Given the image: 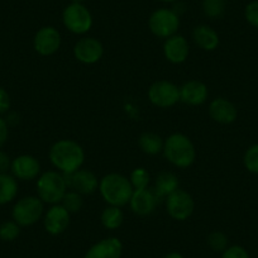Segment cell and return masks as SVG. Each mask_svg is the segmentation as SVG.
Returning <instances> with one entry per match:
<instances>
[{
  "label": "cell",
  "instance_id": "6da1fadb",
  "mask_svg": "<svg viewBox=\"0 0 258 258\" xmlns=\"http://www.w3.org/2000/svg\"><path fill=\"white\" fill-rule=\"evenodd\" d=\"M49 162L58 172L71 175L80 170L85 162V151L83 146L74 140H58L48 151Z\"/></svg>",
  "mask_w": 258,
  "mask_h": 258
},
{
  "label": "cell",
  "instance_id": "7a4b0ae2",
  "mask_svg": "<svg viewBox=\"0 0 258 258\" xmlns=\"http://www.w3.org/2000/svg\"><path fill=\"white\" fill-rule=\"evenodd\" d=\"M98 191L108 205L123 208L129 204L135 188L129 177L118 172H110L100 178Z\"/></svg>",
  "mask_w": 258,
  "mask_h": 258
},
{
  "label": "cell",
  "instance_id": "3957f363",
  "mask_svg": "<svg viewBox=\"0 0 258 258\" xmlns=\"http://www.w3.org/2000/svg\"><path fill=\"white\" fill-rule=\"evenodd\" d=\"M163 156L177 168H187L197 160V148L190 137L183 133H172L165 138Z\"/></svg>",
  "mask_w": 258,
  "mask_h": 258
},
{
  "label": "cell",
  "instance_id": "277c9868",
  "mask_svg": "<svg viewBox=\"0 0 258 258\" xmlns=\"http://www.w3.org/2000/svg\"><path fill=\"white\" fill-rule=\"evenodd\" d=\"M37 197L48 205L59 204L64 194L69 190L68 180L63 173L57 170H48L42 172L37 178Z\"/></svg>",
  "mask_w": 258,
  "mask_h": 258
},
{
  "label": "cell",
  "instance_id": "5b68a950",
  "mask_svg": "<svg viewBox=\"0 0 258 258\" xmlns=\"http://www.w3.org/2000/svg\"><path fill=\"white\" fill-rule=\"evenodd\" d=\"M62 23L73 34L85 36L93 28L94 18L85 4L70 3L62 12Z\"/></svg>",
  "mask_w": 258,
  "mask_h": 258
},
{
  "label": "cell",
  "instance_id": "8992f818",
  "mask_svg": "<svg viewBox=\"0 0 258 258\" xmlns=\"http://www.w3.org/2000/svg\"><path fill=\"white\" fill-rule=\"evenodd\" d=\"M44 203L37 195L23 197L16 202L12 218L19 227H32L43 218Z\"/></svg>",
  "mask_w": 258,
  "mask_h": 258
},
{
  "label": "cell",
  "instance_id": "52a82bcc",
  "mask_svg": "<svg viewBox=\"0 0 258 258\" xmlns=\"http://www.w3.org/2000/svg\"><path fill=\"white\" fill-rule=\"evenodd\" d=\"M181 17L172 8H158L148 18V28L157 38L167 39L177 34Z\"/></svg>",
  "mask_w": 258,
  "mask_h": 258
},
{
  "label": "cell",
  "instance_id": "ba28073f",
  "mask_svg": "<svg viewBox=\"0 0 258 258\" xmlns=\"http://www.w3.org/2000/svg\"><path fill=\"white\" fill-rule=\"evenodd\" d=\"M147 98L160 109L172 108L180 101V86L168 80L155 81L148 89Z\"/></svg>",
  "mask_w": 258,
  "mask_h": 258
},
{
  "label": "cell",
  "instance_id": "9c48e42d",
  "mask_svg": "<svg viewBox=\"0 0 258 258\" xmlns=\"http://www.w3.org/2000/svg\"><path fill=\"white\" fill-rule=\"evenodd\" d=\"M165 207L167 214L173 220L183 222L192 215L195 210V200L190 192L180 187L166 198Z\"/></svg>",
  "mask_w": 258,
  "mask_h": 258
},
{
  "label": "cell",
  "instance_id": "30bf717a",
  "mask_svg": "<svg viewBox=\"0 0 258 258\" xmlns=\"http://www.w3.org/2000/svg\"><path fill=\"white\" fill-rule=\"evenodd\" d=\"M62 37L58 29L53 26L41 27L33 37V48L38 54L44 57L57 53L61 48Z\"/></svg>",
  "mask_w": 258,
  "mask_h": 258
},
{
  "label": "cell",
  "instance_id": "8fae6325",
  "mask_svg": "<svg viewBox=\"0 0 258 258\" xmlns=\"http://www.w3.org/2000/svg\"><path fill=\"white\" fill-rule=\"evenodd\" d=\"M74 56L84 64L98 63L104 56V46L95 37L84 36L76 41Z\"/></svg>",
  "mask_w": 258,
  "mask_h": 258
},
{
  "label": "cell",
  "instance_id": "7c38bea8",
  "mask_svg": "<svg viewBox=\"0 0 258 258\" xmlns=\"http://www.w3.org/2000/svg\"><path fill=\"white\" fill-rule=\"evenodd\" d=\"M70 222L71 214L61 204L49 205L48 210H44L43 227L48 234H62L68 230Z\"/></svg>",
  "mask_w": 258,
  "mask_h": 258
},
{
  "label": "cell",
  "instance_id": "4fadbf2b",
  "mask_svg": "<svg viewBox=\"0 0 258 258\" xmlns=\"http://www.w3.org/2000/svg\"><path fill=\"white\" fill-rule=\"evenodd\" d=\"M68 180V186L70 190L76 191L81 194L83 197L85 195H93L99 190V182L100 180L93 171L88 168H83L75 171L71 175H64Z\"/></svg>",
  "mask_w": 258,
  "mask_h": 258
},
{
  "label": "cell",
  "instance_id": "5bb4252c",
  "mask_svg": "<svg viewBox=\"0 0 258 258\" xmlns=\"http://www.w3.org/2000/svg\"><path fill=\"white\" fill-rule=\"evenodd\" d=\"M160 200L152 187L141 188V190L133 191L128 205L131 210L138 217H148L155 213Z\"/></svg>",
  "mask_w": 258,
  "mask_h": 258
},
{
  "label": "cell",
  "instance_id": "9a60e30c",
  "mask_svg": "<svg viewBox=\"0 0 258 258\" xmlns=\"http://www.w3.org/2000/svg\"><path fill=\"white\" fill-rule=\"evenodd\" d=\"M11 172L17 180L32 181L42 173L41 162L32 155L17 156L12 161Z\"/></svg>",
  "mask_w": 258,
  "mask_h": 258
},
{
  "label": "cell",
  "instance_id": "2e32d148",
  "mask_svg": "<svg viewBox=\"0 0 258 258\" xmlns=\"http://www.w3.org/2000/svg\"><path fill=\"white\" fill-rule=\"evenodd\" d=\"M210 119L222 125H229L233 124L238 118V109L234 104L227 98H215L210 101L209 109H208Z\"/></svg>",
  "mask_w": 258,
  "mask_h": 258
},
{
  "label": "cell",
  "instance_id": "e0dca14e",
  "mask_svg": "<svg viewBox=\"0 0 258 258\" xmlns=\"http://www.w3.org/2000/svg\"><path fill=\"white\" fill-rule=\"evenodd\" d=\"M163 56L170 63L181 64L190 56V43L181 34H175L165 39L163 43Z\"/></svg>",
  "mask_w": 258,
  "mask_h": 258
},
{
  "label": "cell",
  "instance_id": "ac0fdd59",
  "mask_svg": "<svg viewBox=\"0 0 258 258\" xmlns=\"http://www.w3.org/2000/svg\"><path fill=\"white\" fill-rule=\"evenodd\" d=\"M208 98H209V89L203 81L188 80L180 86V101L186 105H203Z\"/></svg>",
  "mask_w": 258,
  "mask_h": 258
},
{
  "label": "cell",
  "instance_id": "d6986e66",
  "mask_svg": "<svg viewBox=\"0 0 258 258\" xmlns=\"http://www.w3.org/2000/svg\"><path fill=\"white\" fill-rule=\"evenodd\" d=\"M123 244L116 237H108L91 245L84 258H120Z\"/></svg>",
  "mask_w": 258,
  "mask_h": 258
},
{
  "label": "cell",
  "instance_id": "ffe728a7",
  "mask_svg": "<svg viewBox=\"0 0 258 258\" xmlns=\"http://www.w3.org/2000/svg\"><path fill=\"white\" fill-rule=\"evenodd\" d=\"M192 41L203 51L213 52L219 47L220 37L218 32L208 24H199L192 31Z\"/></svg>",
  "mask_w": 258,
  "mask_h": 258
},
{
  "label": "cell",
  "instance_id": "44dd1931",
  "mask_svg": "<svg viewBox=\"0 0 258 258\" xmlns=\"http://www.w3.org/2000/svg\"><path fill=\"white\" fill-rule=\"evenodd\" d=\"M152 188L160 199L165 200L170 194L180 188V180L176 173L171 171H162L156 176Z\"/></svg>",
  "mask_w": 258,
  "mask_h": 258
},
{
  "label": "cell",
  "instance_id": "7402d4cb",
  "mask_svg": "<svg viewBox=\"0 0 258 258\" xmlns=\"http://www.w3.org/2000/svg\"><path fill=\"white\" fill-rule=\"evenodd\" d=\"M18 180L12 173H0V205L13 202L18 195Z\"/></svg>",
  "mask_w": 258,
  "mask_h": 258
},
{
  "label": "cell",
  "instance_id": "603a6c76",
  "mask_svg": "<svg viewBox=\"0 0 258 258\" xmlns=\"http://www.w3.org/2000/svg\"><path fill=\"white\" fill-rule=\"evenodd\" d=\"M165 140L155 132H145L138 137V146L141 151L148 156L160 155L163 151Z\"/></svg>",
  "mask_w": 258,
  "mask_h": 258
},
{
  "label": "cell",
  "instance_id": "cb8c5ba5",
  "mask_svg": "<svg viewBox=\"0 0 258 258\" xmlns=\"http://www.w3.org/2000/svg\"><path fill=\"white\" fill-rule=\"evenodd\" d=\"M100 222L105 229L108 230H115L123 225L124 223V213L121 208L113 207V205H108L105 209L101 212Z\"/></svg>",
  "mask_w": 258,
  "mask_h": 258
},
{
  "label": "cell",
  "instance_id": "d4e9b609",
  "mask_svg": "<svg viewBox=\"0 0 258 258\" xmlns=\"http://www.w3.org/2000/svg\"><path fill=\"white\" fill-rule=\"evenodd\" d=\"M202 9L204 16L208 18L219 19L225 13L227 0H203Z\"/></svg>",
  "mask_w": 258,
  "mask_h": 258
},
{
  "label": "cell",
  "instance_id": "484cf974",
  "mask_svg": "<svg viewBox=\"0 0 258 258\" xmlns=\"http://www.w3.org/2000/svg\"><path fill=\"white\" fill-rule=\"evenodd\" d=\"M59 204H61L64 209L68 210L70 214H76V213H79L81 209H83L84 198L81 194L69 188V190L66 191V194H64L63 199H62V202L59 203Z\"/></svg>",
  "mask_w": 258,
  "mask_h": 258
},
{
  "label": "cell",
  "instance_id": "4316f807",
  "mask_svg": "<svg viewBox=\"0 0 258 258\" xmlns=\"http://www.w3.org/2000/svg\"><path fill=\"white\" fill-rule=\"evenodd\" d=\"M129 181L132 183L135 190H141V188L150 187L151 175L145 167H137L129 175Z\"/></svg>",
  "mask_w": 258,
  "mask_h": 258
},
{
  "label": "cell",
  "instance_id": "83f0119b",
  "mask_svg": "<svg viewBox=\"0 0 258 258\" xmlns=\"http://www.w3.org/2000/svg\"><path fill=\"white\" fill-rule=\"evenodd\" d=\"M207 243L210 249L218 253H223L229 247V239H228L227 234L224 232H220V230H214V232L210 233L207 238Z\"/></svg>",
  "mask_w": 258,
  "mask_h": 258
},
{
  "label": "cell",
  "instance_id": "f1b7e54d",
  "mask_svg": "<svg viewBox=\"0 0 258 258\" xmlns=\"http://www.w3.org/2000/svg\"><path fill=\"white\" fill-rule=\"evenodd\" d=\"M21 228L13 219L6 220L0 224V240L3 242H13L21 234Z\"/></svg>",
  "mask_w": 258,
  "mask_h": 258
},
{
  "label": "cell",
  "instance_id": "f546056e",
  "mask_svg": "<svg viewBox=\"0 0 258 258\" xmlns=\"http://www.w3.org/2000/svg\"><path fill=\"white\" fill-rule=\"evenodd\" d=\"M243 165L248 172L258 175V143L249 146L243 156Z\"/></svg>",
  "mask_w": 258,
  "mask_h": 258
},
{
  "label": "cell",
  "instance_id": "4dcf8cb0",
  "mask_svg": "<svg viewBox=\"0 0 258 258\" xmlns=\"http://www.w3.org/2000/svg\"><path fill=\"white\" fill-rule=\"evenodd\" d=\"M244 18L249 26L258 29V0H253L245 6Z\"/></svg>",
  "mask_w": 258,
  "mask_h": 258
},
{
  "label": "cell",
  "instance_id": "1f68e13d",
  "mask_svg": "<svg viewBox=\"0 0 258 258\" xmlns=\"http://www.w3.org/2000/svg\"><path fill=\"white\" fill-rule=\"evenodd\" d=\"M222 258H249V254L242 245H229L223 252Z\"/></svg>",
  "mask_w": 258,
  "mask_h": 258
},
{
  "label": "cell",
  "instance_id": "d6a6232c",
  "mask_svg": "<svg viewBox=\"0 0 258 258\" xmlns=\"http://www.w3.org/2000/svg\"><path fill=\"white\" fill-rule=\"evenodd\" d=\"M12 99L8 91L0 86V116L6 115L8 111H11Z\"/></svg>",
  "mask_w": 258,
  "mask_h": 258
},
{
  "label": "cell",
  "instance_id": "836d02e7",
  "mask_svg": "<svg viewBox=\"0 0 258 258\" xmlns=\"http://www.w3.org/2000/svg\"><path fill=\"white\" fill-rule=\"evenodd\" d=\"M12 158L4 151L0 150V173H8L12 167Z\"/></svg>",
  "mask_w": 258,
  "mask_h": 258
},
{
  "label": "cell",
  "instance_id": "e575fe53",
  "mask_svg": "<svg viewBox=\"0 0 258 258\" xmlns=\"http://www.w3.org/2000/svg\"><path fill=\"white\" fill-rule=\"evenodd\" d=\"M9 137V125L7 124L6 119L0 116V150L4 147Z\"/></svg>",
  "mask_w": 258,
  "mask_h": 258
},
{
  "label": "cell",
  "instance_id": "d590c367",
  "mask_svg": "<svg viewBox=\"0 0 258 258\" xmlns=\"http://www.w3.org/2000/svg\"><path fill=\"white\" fill-rule=\"evenodd\" d=\"M4 119H6L7 124H8L9 126H16L17 124L19 123V115L16 111H8V113H7V116Z\"/></svg>",
  "mask_w": 258,
  "mask_h": 258
},
{
  "label": "cell",
  "instance_id": "8d00e7d4",
  "mask_svg": "<svg viewBox=\"0 0 258 258\" xmlns=\"http://www.w3.org/2000/svg\"><path fill=\"white\" fill-rule=\"evenodd\" d=\"M163 258H183V255L178 252H170L167 253Z\"/></svg>",
  "mask_w": 258,
  "mask_h": 258
},
{
  "label": "cell",
  "instance_id": "74e56055",
  "mask_svg": "<svg viewBox=\"0 0 258 258\" xmlns=\"http://www.w3.org/2000/svg\"><path fill=\"white\" fill-rule=\"evenodd\" d=\"M158 2H161V3H165V4H173V3H176V2H178V0H158Z\"/></svg>",
  "mask_w": 258,
  "mask_h": 258
},
{
  "label": "cell",
  "instance_id": "f35d334b",
  "mask_svg": "<svg viewBox=\"0 0 258 258\" xmlns=\"http://www.w3.org/2000/svg\"><path fill=\"white\" fill-rule=\"evenodd\" d=\"M71 3H81V4H84V3H85V0H71Z\"/></svg>",
  "mask_w": 258,
  "mask_h": 258
}]
</instances>
